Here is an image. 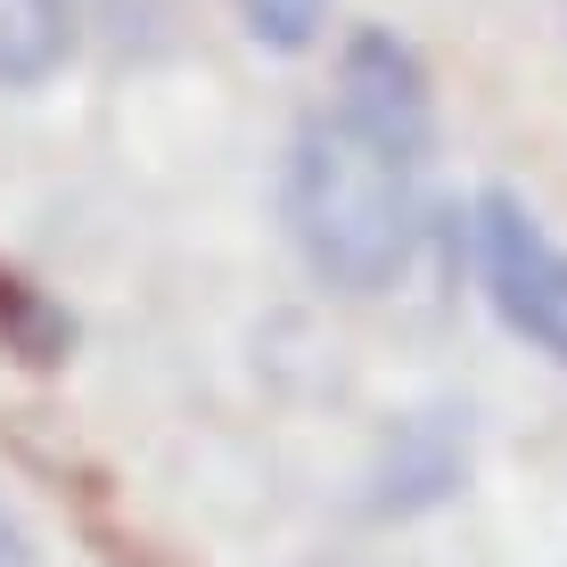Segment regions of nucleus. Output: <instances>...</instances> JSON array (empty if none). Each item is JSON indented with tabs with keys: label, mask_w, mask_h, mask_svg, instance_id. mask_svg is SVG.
<instances>
[{
	"label": "nucleus",
	"mask_w": 567,
	"mask_h": 567,
	"mask_svg": "<svg viewBox=\"0 0 567 567\" xmlns=\"http://www.w3.org/2000/svg\"><path fill=\"white\" fill-rule=\"evenodd\" d=\"M420 156L427 141L386 132L354 107H329L297 132L288 156V230H297L305 264L329 288H386L412 256L420 230Z\"/></svg>",
	"instance_id": "f257e3e1"
},
{
	"label": "nucleus",
	"mask_w": 567,
	"mask_h": 567,
	"mask_svg": "<svg viewBox=\"0 0 567 567\" xmlns=\"http://www.w3.org/2000/svg\"><path fill=\"white\" fill-rule=\"evenodd\" d=\"M477 271H485V297L502 305V321L518 338H535L551 362H567V256L543 239V223L511 189L477 198Z\"/></svg>",
	"instance_id": "f03ea898"
},
{
	"label": "nucleus",
	"mask_w": 567,
	"mask_h": 567,
	"mask_svg": "<svg viewBox=\"0 0 567 567\" xmlns=\"http://www.w3.org/2000/svg\"><path fill=\"white\" fill-rule=\"evenodd\" d=\"M338 107L427 141V74H420V58L403 50L395 33H354V42H346V66H338Z\"/></svg>",
	"instance_id": "7ed1b4c3"
},
{
	"label": "nucleus",
	"mask_w": 567,
	"mask_h": 567,
	"mask_svg": "<svg viewBox=\"0 0 567 567\" xmlns=\"http://www.w3.org/2000/svg\"><path fill=\"white\" fill-rule=\"evenodd\" d=\"M74 9L66 0H0V91H25L66 66Z\"/></svg>",
	"instance_id": "20e7f679"
},
{
	"label": "nucleus",
	"mask_w": 567,
	"mask_h": 567,
	"mask_svg": "<svg viewBox=\"0 0 567 567\" xmlns=\"http://www.w3.org/2000/svg\"><path fill=\"white\" fill-rule=\"evenodd\" d=\"M247 9V33L271 50H305L312 33H321V17H329V0H239Z\"/></svg>",
	"instance_id": "39448f33"
},
{
	"label": "nucleus",
	"mask_w": 567,
	"mask_h": 567,
	"mask_svg": "<svg viewBox=\"0 0 567 567\" xmlns=\"http://www.w3.org/2000/svg\"><path fill=\"white\" fill-rule=\"evenodd\" d=\"M0 567H33V543H25V526L9 511H0Z\"/></svg>",
	"instance_id": "423d86ee"
}]
</instances>
